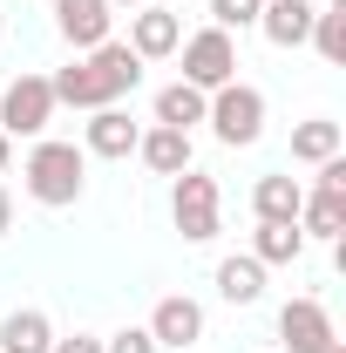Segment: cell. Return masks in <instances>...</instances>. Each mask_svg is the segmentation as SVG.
<instances>
[{
  "instance_id": "1",
  "label": "cell",
  "mask_w": 346,
  "mask_h": 353,
  "mask_svg": "<svg viewBox=\"0 0 346 353\" xmlns=\"http://www.w3.org/2000/svg\"><path fill=\"white\" fill-rule=\"evenodd\" d=\"M136 82H143V54L130 41H102V48H88L82 61H68L61 75H48L54 102H68V109H109Z\"/></svg>"
},
{
  "instance_id": "2",
  "label": "cell",
  "mask_w": 346,
  "mask_h": 353,
  "mask_svg": "<svg viewBox=\"0 0 346 353\" xmlns=\"http://www.w3.org/2000/svg\"><path fill=\"white\" fill-rule=\"evenodd\" d=\"M21 183H28L34 204L68 211V204H82V190H88V150H75V143H34L28 163H21Z\"/></svg>"
},
{
  "instance_id": "3",
  "label": "cell",
  "mask_w": 346,
  "mask_h": 353,
  "mask_svg": "<svg viewBox=\"0 0 346 353\" xmlns=\"http://www.w3.org/2000/svg\"><path fill=\"white\" fill-rule=\"evenodd\" d=\"M170 224L190 238V245H211L217 231H224V197H217V176H204L197 163L176 176V190H170Z\"/></svg>"
},
{
  "instance_id": "4",
  "label": "cell",
  "mask_w": 346,
  "mask_h": 353,
  "mask_svg": "<svg viewBox=\"0 0 346 353\" xmlns=\"http://www.w3.org/2000/svg\"><path fill=\"white\" fill-rule=\"evenodd\" d=\"M204 123H211L217 143H231V150L258 143V136H265V88H252V82H224V88H211Z\"/></svg>"
},
{
  "instance_id": "5",
  "label": "cell",
  "mask_w": 346,
  "mask_h": 353,
  "mask_svg": "<svg viewBox=\"0 0 346 353\" xmlns=\"http://www.w3.org/2000/svg\"><path fill=\"white\" fill-rule=\"evenodd\" d=\"M54 88L48 75H14V82L0 88V136H41L54 123Z\"/></svg>"
},
{
  "instance_id": "6",
  "label": "cell",
  "mask_w": 346,
  "mask_h": 353,
  "mask_svg": "<svg viewBox=\"0 0 346 353\" xmlns=\"http://www.w3.org/2000/svg\"><path fill=\"white\" fill-rule=\"evenodd\" d=\"M183 48V82L190 88H224V82H238V41L224 34V28H197L190 41H176Z\"/></svg>"
},
{
  "instance_id": "7",
  "label": "cell",
  "mask_w": 346,
  "mask_h": 353,
  "mask_svg": "<svg viewBox=\"0 0 346 353\" xmlns=\"http://www.w3.org/2000/svg\"><path fill=\"white\" fill-rule=\"evenodd\" d=\"M278 340H285V353H326L340 333H333V312L319 299H285L278 306Z\"/></svg>"
},
{
  "instance_id": "8",
  "label": "cell",
  "mask_w": 346,
  "mask_h": 353,
  "mask_svg": "<svg viewBox=\"0 0 346 353\" xmlns=\"http://www.w3.org/2000/svg\"><path fill=\"white\" fill-rule=\"evenodd\" d=\"M109 21H116L109 0H54V28H61V41L82 48V54L109 41Z\"/></svg>"
},
{
  "instance_id": "9",
  "label": "cell",
  "mask_w": 346,
  "mask_h": 353,
  "mask_svg": "<svg viewBox=\"0 0 346 353\" xmlns=\"http://www.w3.org/2000/svg\"><path fill=\"white\" fill-rule=\"evenodd\" d=\"M150 340H156V347H197V340H204V306H197L190 292L156 299V312H150Z\"/></svg>"
},
{
  "instance_id": "10",
  "label": "cell",
  "mask_w": 346,
  "mask_h": 353,
  "mask_svg": "<svg viewBox=\"0 0 346 353\" xmlns=\"http://www.w3.org/2000/svg\"><path fill=\"white\" fill-rule=\"evenodd\" d=\"M176 41H183V21H176L170 7H136V14H130V48L143 54V61L176 54Z\"/></svg>"
},
{
  "instance_id": "11",
  "label": "cell",
  "mask_w": 346,
  "mask_h": 353,
  "mask_svg": "<svg viewBox=\"0 0 346 353\" xmlns=\"http://www.w3.org/2000/svg\"><path fill=\"white\" fill-rule=\"evenodd\" d=\"M136 123H130V109H116V102H109V109H88V130H82V150L88 157H130L136 150Z\"/></svg>"
},
{
  "instance_id": "12",
  "label": "cell",
  "mask_w": 346,
  "mask_h": 353,
  "mask_svg": "<svg viewBox=\"0 0 346 353\" xmlns=\"http://www.w3.org/2000/svg\"><path fill=\"white\" fill-rule=\"evenodd\" d=\"M299 204H305V183L285 170H272L252 183V211H258V224H299Z\"/></svg>"
},
{
  "instance_id": "13",
  "label": "cell",
  "mask_w": 346,
  "mask_h": 353,
  "mask_svg": "<svg viewBox=\"0 0 346 353\" xmlns=\"http://www.w3.org/2000/svg\"><path fill=\"white\" fill-rule=\"evenodd\" d=\"M312 14H319L312 0H265L258 7V34L272 48H299L305 34H312Z\"/></svg>"
},
{
  "instance_id": "14",
  "label": "cell",
  "mask_w": 346,
  "mask_h": 353,
  "mask_svg": "<svg viewBox=\"0 0 346 353\" xmlns=\"http://www.w3.org/2000/svg\"><path fill=\"white\" fill-rule=\"evenodd\" d=\"M136 157H143L156 176H183L190 170V130H163V123H156V130L136 136Z\"/></svg>"
},
{
  "instance_id": "15",
  "label": "cell",
  "mask_w": 346,
  "mask_h": 353,
  "mask_svg": "<svg viewBox=\"0 0 346 353\" xmlns=\"http://www.w3.org/2000/svg\"><path fill=\"white\" fill-rule=\"evenodd\" d=\"M48 347H54V326L41 306H21L0 319V353H48Z\"/></svg>"
},
{
  "instance_id": "16",
  "label": "cell",
  "mask_w": 346,
  "mask_h": 353,
  "mask_svg": "<svg viewBox=\"0 0 346 353\" xmlns=\"http://www.w3.org/2000/svg\"><path fill=\"white\" fill-rule=\"evenodd\" d=\"M299 231H305V238H326V245H340V238H346V197H340V190H305V204H299Z\"/></svg>"
},
{
  "instance_id": "17",
  "label": "cell",
  "mask_w": 346,
  "mask_h": 353,
  "mask_svg": "<svg viewBox=\"0 0 346 353\" xmlns=\"http://www.w3.org/2000/svg\"><path fill=\"white\" fill-rule=\"evenodd\" d=\"M217 292L231 299V306H258L265 299V265L245 252V259H217Z\"/></svg>"
},
{
  "instance_id": "18",
  "label": "cell",
  "mask_w": 346,
  "mask_h": 353,
  "mask_svg": "<svg viewBox=\"0 0 346 353\" xmlns=\"http://www.w3.org/2000/svg\"><path fill=\"white\" fill-rule=\"evenodd\" d=\"M340 150H346V130H340V123H326V116H312V123L292 130V163H312V170H319V163L340 157Z\"/></svg>"
},
{
  "instance_id": "19",
  "label": "cell",
  "mask_w": 346,
  "mask_h": 353,
  "mask_svg": "<svg viewBox=\"0 0 346 353\" xmlns=\"http://www.w3.org/2000/svg\"><path fill=\"white\" fill-rule=\"evenodd\" d=\"M204 109H211V95L190 88V82L156 88V123H163V130H190V123H204Z\"/></svg>"
},
{
  "instance_id": "20",
  "label": "cell",
  "mask_w": 346,
  "mask_h": 353,
  "mask_svg": "<svg viewBox=\"0 0 346 353\" xmlns=\"http://www.w3.org/2000/svg\"><path fill=\"white\" fill-rule=\"evenodd\" d=\"M252 259L258 265H299L305 259V231L299 224H258L252 231Z\"/></svg>"
},
{
  "instance_id": "21",
  "label": "cell",
  "mask_w": 346,
  "mask_h": 353,
  "mask_svg": "<svg viewBox=\"0 0 346 353\" xmlns=\"http://www.w3.org/2000/svg\"><path fill=\"white\" fill-rule=\"evenodd\" d=\"M305 41L319 48L326 61H346V0H326L319 14H312V34Z\"/></svg>"
},
{
  "instance_id": "22",
  "label": "cell",
  "mask_w": 346,
  "mask_h": 353,
  "mask_svg": "<svg viewBox=\"0 0 346 353\" xmlns=\"http://www.w3.org/2000/svg\"><path fill=\"white\" fill-rule=\"evenodd\" d=\"M211 28H258V0H211Z\"/></svg>"
},
{
  "instance_id": "23",
  "label": "cell",
  "mask_w": 346,
  "mask_h": 353,
  "mask_svg": "<svg viewBox=\"0 0 346 353\" xmlns=\"http://www.w3.org/2000/svg\"><path fill=\"white\" fill-rule=\"evenodd\" d=\"M102 353H156V340H150V326H123L102 340Z\"/></svg>"
},
{
  "instance_id": "24",
  "label": "cell",
  "mask_w": 346,
  "mask_h": 353,
  "mask_svg": "<svg viewBox=\"0 0 346 353\" xmlns=\"http://www.w3.org/2000/svg\"><path fill=\"white\" fill-rule=\"evenodd\" d=\"M48 353H102V340H88V333H75V340H54Z\"/></svg>"
},
{
  "instance_id": "25",
  "label": "cell",
  "mask_w": 346,
  "mask_h": 353,
  "mask_svg": "<svg viewBox=\"0 0 346 353\" xmlns=\"http://www.w3.org/2000/svg\"><path fill=\"white\" fill-rule=\"evenodd\" d=\"M14 231V197H7V183H0V238Z\"/></svg>"
},
{
  "instance_id": "26",
  "label": "cell",
  "mask_w": 346,
  "mask_h": 353,
  "mask_svg": "<svg viewBox=\"0 0 346 353\" xmlns=\"http://www.w3.org/2000/svg\"><path fill=\"white\" fill-rule=\"evenodd\" d=\"M7 157H14V136H0V176H7Z\"/></svg>"
},
{
  "instance_id": "27",
  "label": "cell",
  "mask_w": 346,
  "mask_h": 353,
  "mask_svg": "<svg viewBox=\"0 0 346 353\" xmlns=\"http://www.w3.org/2000/svg\"><path fill=\"white\" fill-rule=\"evenodd\" d=\"M109 7H143V0H109Z\"/></svg>"
},
{
  "instance_id": "28",
  "label": "cell",
  "mask_w": 346,
  "mask_h": 353,
  "mask_svg": "<svg viewBox=\"0 0 346 353\" xmlns=\"http://www.w3.org/2000/svg\"><path fill=\"white\" fill-rule=\"evenodd\" d=\"M326 353H346V347H340V340H333V347H326Z\"/></svg>"
},
{
  "instance_id": "29",
  "label": "cell",
  "mask_w": 346,
  "mask_h": 353,
  "mask_svg": "<svg viewBox=\"0 0 346 353\" xmlns=\"http://www.w3.org/2000/svg\"><path fill=\"white\" fill-rule=\"evenodd\" d=\"M0 34H7V14H0Z\"/></svg>"
},
{
  "instance_id": "30",
  "label": "cell",
  "mask_w": 346,
  "mask_h": 353,
  "mask_svg": "<svg viewBox=\"0 0 346 353\" xmlns=\"http://www.w3.org/2000/svg\"><path fill=\"white\" fill-rule=\"evenodd\" d=\"M258 7H265V0H258Z\"/></svg>"
}]
</instances>
